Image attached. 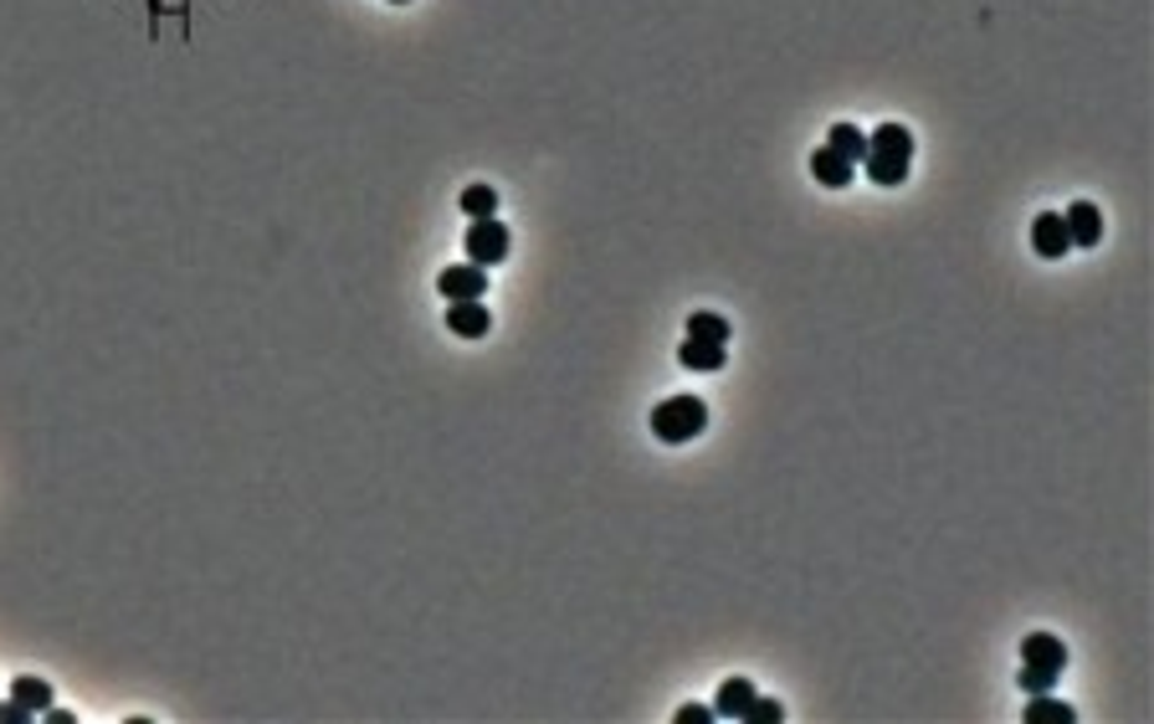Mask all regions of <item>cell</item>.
<instances>
[{
	"instance_id": "1",
	"label": "cell",
	"mask_w": 1154,
	"mask_h": 724,
	"mask_svg": "<svg viewBox=\"0 0 1154 724\" xmlns=\"http://www.w3.org/2000/svg\"><path fill=\"white\" fill-rule=\"evenodd\" d=\"M908 160H914V135L903 123H877L867 135V180L873 186H903L908 180Z\"/></svg>"
},
{
	"instance_id": "2",
	"label": "cell",
	"mask_w": 1154,
	"mask_h": 724,
	"mask_svg": "<svg viewBox=\"0 0 1154 724\" xmlns=\"http://www.w3.org/2000/svg\"><path fill=\"white\" fill-rule=\"evenodd\" d=\"M1062 673H1067V643L1052 632H1032L1022 643V673H1016L1022 694H1047V688H1057Z\"/></svg>"
},
{
	"instance_id": "3",
	"label": "cell",
	"mask_w": 1154,
	"mask_h": 724,
	"mask_svg": "<svg viewBox=\"0 0 1154 724\" xmlns=\"http://www.w3.org/2000/svg\"><path fill=\"white\" fill-rule=\"evenodd\" d=\"M708 427V406L698 396H667L657 411H651V437L667 447H683L693 437H704Z\"/></svg>"
},
{
	"instance_id": "4",
	"label": "cell",
	"mask_w": 1154,
	"mask_h": 724,
	"mask_svg": "<svg viewBox=\"0 0 1154 724\" xmlns=\"http://www.w3.org/2000/svg\"><path fill=\"white\" fill-rule=\"evenodd\" d=\"M462 247H467V262H478V268H498V262H508L514 237H508V227L498 221V216H483V221L467 227Z\"/></svg>"
},
{
	"instance_id": "5",
	"label": "cell",
	"mask_w": 1154,
	"mask_h": 724,
	"mask_svg": "<svg viewBox=\"0 0 1154 724\" xmlns=\"http://www.w3.org/2000/svg\"><path fill=\"white\" fill-rule=\"evenodd\" d=\"M677 365L693 370V376H718V370L729 365V345H714V339L688 335L683 345H677Z\"/></svg>"
},
{
	"instance_id": "6",
	"label": "cell",
	"mask_w": 1154,
	"mask_h": 724,
	"mask_svg": "<svg viewBox=\"0 0 1154 724\" xmlns=\"http://www.w3.org/2000/svg\"><path fill=\"white\" fill-rule=\"evenodd\" d=\"M437 294L447 298V304L483 298V294H488V268H478V262H457V268H447V272L437 278Z\"/></svg>"
},
{
	"instance_id": "7",
	"label": "cell",
	"mask_w": 1154,
	"mask_h": 724,
	"mask_svg": "<svg viewBox=\"0 0 1154 724\" xmlns=\"http://www.w3.org/2000/svg\"><path fill=\"white\" fill-rule=\"evenodd\" d=\"M1032 247L1036 257H1047V262H1057V257L1073 252V237H1067V221H1062V211H1042L1032 221Z\"/></svg>"
},
{
	"instance_id": "8",
	"label": "cell",
	"mask_w": 1154,
	"mask_h": 724,
	"mask_svg": "<svg viewBox=\"0 0 1154 724\" xmlns=\"http://www.w3.org/2000/svg\"><path fill=\"white\" fill-rule=\"evenodd\" d=\"M447 329L457 339H483L493 329V314L483 298H462V304H447Z\"/></svg>"
},
{
	"instance_id": "9",
	"label": "cell",
	"mask_w": 1154,
	"mask_h": 724,
	"mask_svg": "<svg viewBox=\"0 0 1154 724\" xmlns=\"http://www.w3.org/2000/svg\"><path fill=\"white\" fill-rule=\"evenodd\" d=\"M1062 221H1067L1073 247H1098V241H1103V211L1093 201H1073L1067 211H1062Z\"/></svg>"
},
{
	"instance_id": "10",
	"label": "cell",
	"mask_w": 1154,
	"mask_h": 724,
	"mask_svg": "<svg viewBox=\"0 0 1154 724\" xmlns=\"http://www.w3.org/2000/svg\"><path fill=\"white\" fill-rule=\"evenodd\" d=\"M852 175H857V165L852 160H842V155H836V149H816V155H810V180H816V186H826V190H847L852 186Z\"/></svg>"
},
{
	"instance_id": "11",
	"label": "cell",
	"mask_w": 1154,
	"mask_h": 724,
	"mask_svg": "<svg viewBox=\"0 0 1154 724\" xmlns=\"http://www.w3.org/2000/svg\"><path fill=\"white\" fill-rule=\"evenodd\" d=\"M749 698H755V684H749V678H724L718 694H714V720H744Z\"/></svg>"
},
{
	"instance_id": "12",
	"label": "cell",
	"mask_w": 1154,
	"mask_h": 724,
	"mask_svg": "<svg viewBox=\"0 0 1154 724\" xmlns=\"http://www.w3.org/2000/svg\"><path fill=\"white\" fill-rule=\"evenodd\" d=\"M1026 698H1032V704L1022 710L1026 724H1073V720H1077L1073 704H1067V698H1057L1052 688H1047V694H1026Z\"/></svg>"
},
{
	"instance_id": "13",
	"label": "cell",
	"mask_w": 1154,
	"mask_h": 724,
	"mask_svg": "<svg viewBox=\"0 0 1154 724\" xmlns=\"http://www.w3.org/2000/svg\"><path fill=\"white\" fill-rule=\"evenodd\" d=\"M826 149H836L842 160L863 165L867 160V135L857 129V123H832V139H826Z\"/></svg>"
},
{
	"instance_id": "14",
	"label": "cell",
	"mask_w": 1154,
	"mask_h": 724,
	"mask_svg": "<svg viewBox=\"0 0 1154 724\" xmlns=\"http://www.w3.org/2000/svg\"><path fill=\"white\" fill-rule=\"evenodd\" d=\"M11 698H21L31 714H47V710H52V684L37 678V673H21V678L11 684Z\"/></svg>"
},
{
	"instance_id": "15",
	"label": "cell",
	"mask_w": 1154,
	"mask_h": 724,
	"mask_svg": "<svg viewBox=\"0 0 1154 724\" xmlns=\"http://www.w3.org/2000/svg\"><path fill=\"white\" fill-rule=\"evenodd\" d=\"M462 211H467V221H483V216H498V190L493 186H467L462 190Z\"/></svg>"
},
{
	"instance_id": "16",
	"label": "cell",
	"mask_w": 1154,
	"mask_h": 724,
	"mask_svg": "<svg viewBox=\"0 0 1154 724\" xmlns=\"http://www.w3.org/2000/svg\"><path fill=\"white\" fill-rule=\"evenodd\" d=\"M688 335L714 339V345H729L734 329H729V319H724V314H708V309H704V314H693V319H688Z\"/></svg>"
},
{
	"instance_id": "17",
	"label": "cell",
	"mask_w": 1154,
	"mask_h": 724,
	"mask_svg": "<svg viewBox=\"0 0 1154 724\" xmlns=\"http://www.w3.org/2000/svg\"><path fill=\"white\" fill-rule=\"evenodd\" d=\"M785 720V710H780V698H749V710H744V724H780Z\"/></svg>"
},
{
	"instance_id": "18",
	"label": "cell",
	"mask_w": 1154,
	"mask_h": 724,
	"mask_svg": "<svg viewBox=\"0 0 1154 724\" xmlns=\"http://www.w3.org/2000/svg\"><path fill=\"white\" fill-rule=\"evenodd\" d=\"M708 720H714V704H683L673 714V724H708Z\"/></svg>"
},
{
	"instance_id": "19",
	"label": "cell",
	"mask_w": 1154,
	"mask_h": 724,
	"mask_svg": "<svg viewBox=\"0 0 1154 724\" xmlns=\"http://www.w3.org/2000/svg\"><path fill=\"white\" fill-rule=\"evenodd\" d=\"M31 720H37V714H31L21 698H6V704H0V724H31Z\"/></svg>"
},
{
	"instance_id": "20",
	"label": "cell",
	"mask_w": 1154,
	"mask_h": 724,
	"mask_svg": "<svg viewBox=\"0 0 1154 724\" xmlns=\"http://www.w3.org/2000/svg\"><path fill=\"white\" fill-rule=\"evenodd\" d=\"M41 720H47V724H72V714H67V710H47Z\"/></svg>"
},
{
	"instance_id": "21",
	"label": "cell",
	"mask_w": 1154,
	"mask_h": 724,
	"mask_svg": "<svg viewBox=\"0 0 1154 724\" xmlns=\"http://www.w3.org/2000/svg\"><path fill=\"white\" fill-rule=\"evenodd\" d=\"M396 6H406V0H396Z\"/></svg>"
}]
</instances>
